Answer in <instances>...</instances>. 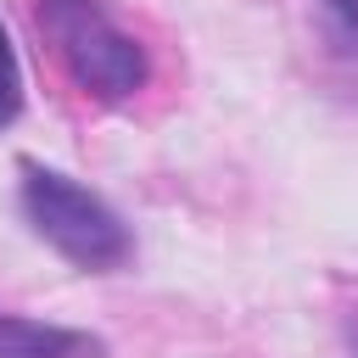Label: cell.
Segmentation results:
<instances>
[{
	"label": "cell",
	"instance_id": "obj_1",
	"mask_svg": "<svg viewBox=\"0 0 358 358\" xmlns=\"http://www.w3.org/2000/svg\"><path fill=\"white\" fill-rule=\"evenodd\" d=\"M34 28L84 95L129 101L145 84V50L95 0H34Z\"/></svg>",
	"mask_w": 358,
	"mask_h": 358
},
{
	"label": "cell",
	"instance_id": "obj_2",
	"mask_svg": "<svg viewBox=\"0 0 358 358\" xmlns=\"http://www.w3.org/2000/svg\"><path fill=\"white\" fill-rule=\"evenodd\" d=\"M22 213L78 268H117L134 252V241L117 224V213L101 196H90L84 185H73L67 173H50V168H34L28 162L22 168Z\"/></svg>",
	"mask_w": 358,
	"mask_h": 358
},
{
	"label": "cell",
	"instance_id": "obj_3",
	"mask_svg": "<svg viewBox=\"0 0 358 358\" xmlns=\"http://www.w3.org/2000/svg\"><path fill=\"white\" fill-rule=\"evenodd\" d=\"M0 358H101V341L84 336V330L0 313Z\"/></svg>",
	"mask_w": 358,
	"mask_h": 358
},
{
	"label": "cell",
	"instance_id": "obj_4",
	"mask_svg": "<svg viewBox=\"0 0 358 358\" xmlns=\"http://www.w3.org/2000/svg\"><path fill=\"white\" fill-rule=\"evenodd\" d=\"M17 106H22V73H17V50H11L6 22H0V129L17 117Z\"/></svg>",
	"mask_w": 358,
	"mask_h": 358
},
{
	"label": "cell",
	"instance_id": "obj_5",
	"mask_svg": "<svg viewBox=\"0 0 358 358\" xmlns=\"http://www.w3.org/2000/svg\"><path fill=\"white\" fill-rule=\"evenodd\" d=\"M324 6H330V11H336V17L347 22V34L358 39V0H324Z\"/></svg>",
	"mask_w": 358,
	"mask_h": 358
}]
</instances>
